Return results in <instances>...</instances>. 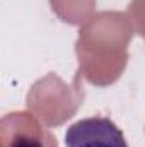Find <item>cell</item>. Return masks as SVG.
<instances>
[{
	"label": "cell",
	"instance_id": "1",
	"mask_svg": "<svg viewBox=\"0 0 145 147\" xmlns=\"http://www.w3.org/2000/svg\"><path fill=\"white\" fill-rule=\"evenodd\" d=\"M65 147H128L121 130L104 116L72 123L65 132Z\"/></svg>",
	"mask_w": 145,
	"mask_h": 147
},
{
	"label": "cell",
	"instance_id": "2",
	"mask_svg": "<svg viewBox=\"0 0 145 147\" xmlns=\"http://www.w3.org/2000/svg\"><path fill=\"white\" fill-rule=\"evenodd\" d=\"M7 147H44L38 139L31 137V135H19L15 137Z\"/></svg>",
	"mask_w": 145,
	"mask_h": 147
}]
</instances>
